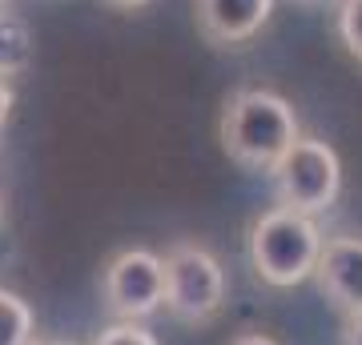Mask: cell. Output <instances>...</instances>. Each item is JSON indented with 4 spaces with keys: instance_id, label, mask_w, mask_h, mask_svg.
I'll return each instance as SVG.
<instances>
[{
    "instance_id": "19",
    "label": "cell",
    "mask_w": 362,
    "mask_h": 345,
    "mask_svg": "<svg viewBox=\"0 0 362 345\" xmlns=\"http://www.w3.org/2000/svg\"><path fill=\"white\" fill-rule=\"evenodd\" d=\"M4 4H8V0H0V8H4Z\"/></svg>"
},
{
    "instance_id": "9",
    "label": "cell",
    "mask_w": 362,
    "mask_h": 345,
    "mask_svg": "<svg viewBox=\"0 0 362 345\" xmlns=\"http://www.w3.org/2000/svg\"><path fill=\"white\" fill-rule=\"evenodd\" d=\"M33 329H37L33 305L21 293L0 285V345H33V337H37Z\"/></svg>"
},
{
    "instance_id": "16",
    "label": "cell",
    "mask_w": 362,
    "mask_h": 345,
    "mask_svg": "<svg viewBox=\"0 0 362 345\" xmlns=\"http://www.w3.org/2000/svg\"><path fill=\"white\" fill-rule=\"evenodd\" d=\"M33 345H73V341H40V337H33Z\"/></svg>"
},
{
    "instance_id": "8",
    "label": "cell",
    "mask_w": 362,
    "mask_h": 345,
    "mask_svg": "<svg viewBox=\"0 0 362 345\" xmlns=\"http://www.w3.org/2000/svg\"><path fill=\"white\" fill-rule=\"evenodd\" d=\"M33 64V32L21 16L0 8V80L21 77Z\"/></svg>"
},
{
    "instance_id": "4",
    "label": "cell",
    "mask_w": 362,
    "mask_h": 345,
    "mask_svg": "<svg viewBox=\"0 0 362 345\" xmlns=\"http://www.w3.org/2000/svg\"><path fill=\"white\" fill-rule=\"evenodd\" d=\"M165 269V301L161 305L185 325H206L226 305V269L206 245L177 241L161 257Z\"/></svg>"
},
{
    "instance_id": "13",
    "label": "cell",
    "mask_w": 362,
    "mask_h": 345,
    "mask_svg": "<svg viewBox=\"0 0 362 345\" xmlns=\"http://www.w3.org/2000/svg\"><path fill=\"white\" fill-rule=\"evenodd\" d=\"M342 345H362V317H346V337Z\"/></svg>"
},
{
    "instance_id": "15",
    "label": "cell",
    "mask_w": 362,
    "mask_h": 345,
    "mask_svg": "<svg viewBox=\"0 0 362 345\" xmlns=\"http://www.w3.org/2000/svg\"><path fill=\"white\" fill-rule=\"evenodd\" d=\"M109 4H117V8H141V4H149V0H109Z\"/></svg>"
},
{
    "instance_id": "17",
    "label": "cell",
    "mask_w": 362,
    "mask_h": 345,
    "mask_svg": "<svg viewBox=\"0 0 362 345\" xmlns=\"http://www.w3.org/2000/svg\"><path fill=\"white\" fill-rule=\"evenodd\" d=\"M298 4H322V0H298Z\"/></svg>"
},
{
    "instance_id": "6",
    "label": "cell",
    "mask_w": 362,
    "mask_h": 345,
    "mask_svg": "<svg viewBox=\"0 0 362 345\" xmlns=\"http://www.w3.org/2000/svg\"><path fill=\"white\" fill-rule=\"evenodd\" d=\"M310 277L318 282L326 301H334L338 313L362 317V237L358 233H342V237L322 241Z\"/></svg>"
},
{
    "instance_id": "14",
    "label": "cell",
    "mask_w": 362,
    "mask_h": 345,
    "mask_svg": "<svg viewBox=\"0 0 362 345\" xmlns=\"http://www.w3.org/2000/svg\"><path fill=\"white\" fill-rule=\"evenodd\" d=\"M230 345H278V341L266 337V333H242V337H233Z\"/></svg>"
},
{
    "instance_id": "18",
    "label": "cell",
    "mask_w": 362,
    "mask_h": 345,
    "mask_svg": "<svg viewBox=\"0 0 362 345\" xmlns=\"http://www.w3.org/2000/svg\"><path fill=\"white\" fill-rule=\"evenodd\" d=\"M0 217H4V197H0Z\"/></svg>"
},
{
    "instance_id": "3",
    "label": "cell",
    "mask_w": 362,
    "mask_h": 345,
    "mask_svg": "<svg viewBox=\"0 0 362 345\" xmlns=\"http://www.w3.org/2000/svg\"><path fill=\"white\" fill-rule=\"evenodd\" d=\"M266 173L274 181L278 205L294 209V213H306V217L326 213L342 193V161L322 137H310V133H298L294 145Z\"/></svg>"
},
{
    "instance_id": "7",
    "label": "cell",
    "mask_w": 362,
    "mask_h": 345,
    "mask_svg": "<svg viewBox=\"0 0 362 345\" xmlns=\"http://www.w3.org/2000/svg\"><path fill=\"white\" fill-rule=\"evenodd\" d=\"M197 28L218 49H242L266 28L274 0H194Z\"/></svg>"
},
{
    "instance_id": "11",
    "label": "cell",
    "mask_w": 362,
    "mask_h": 345,
    "mask_svg": "<svg viewBox=\"0 0 362 345\" xmlns=\"http://www.w3.org/2000/svg\"><path fill=\"white\" fill-rule=\"evenodd\" d=\"M93 345H161L141 321H113L109 329H101L93 337Z\"/></svg>"
},
{
    "instance_id": "1",
    "label": "cell",
    "mask_w": 362,
    "mask_h": 345,
    "mask_svg": "<svg viewBox=\"0 0 362 345\" xmlns=\"http://www.w3.org/2000/svg\"><path fill=\"white\" fill-rule=\"evenodd\" d=\"M302 133L294 104L274 89H238L221 109V149L242 169L266 173Z\"/></svg>"
},
{
    "instance_id": "2",
    "label": "cell",
    "mask_w": 362,
    "mask_h": 345,
    "mask_svg": "<svg viewBox=\"0 0 362 345\" xmlns=\"http://www.w3.org/2000/svg\"><path fill=\"white\" fill-rule=\"evenodd\" d=\"M322 241L326 237L314 217L274 205L250 225V265L266 285L290 289L314 273Z\"/></svg>"
},
{
    "instance_id": "10",
    "label": "cell",
    "mask_w": 362,
    "mask_h": 345,
    "mask_svg": "<svg viewBox=\"0 0 362 345\" xmlns=\"http://www.w3.org/2000/svg\"><path fill=\"white\" fill-rule=\"evenodd\" d=\"M334 32L342 40V49L362 64V0H338Z\"/></svg>"
},
{
    "instance_id": "12",
    "label": "cell",
    "mask_w": 362,
    "mask_h": 345,
    "mask_svg": "<svg viewBox=\"0 0 362 345\" xmlns=\"http://www.w3.org/2000/svg\"><path fill=\"white\" fill-rule=\"evenodd\" d=\"M13 104H16V92L8 80H0V133H4V125H8V116H13Z\"/></svg>"
},
{
    "instance_id": "5",
    "label": "cell",
    "mask_w": 362,
    "mask_h": 345,
    "mask_svg": "<svg viewBox=\"0 0 362 345\" xmlns=\"http://www.w3.org/2000/svg\"><path fill=\"white\" fill-rule=\"evenodd\" d=\"M101 301L117 321H145L165 301V269L153 249H121L101 269Z\"/></svg>"
}]
</instances>
